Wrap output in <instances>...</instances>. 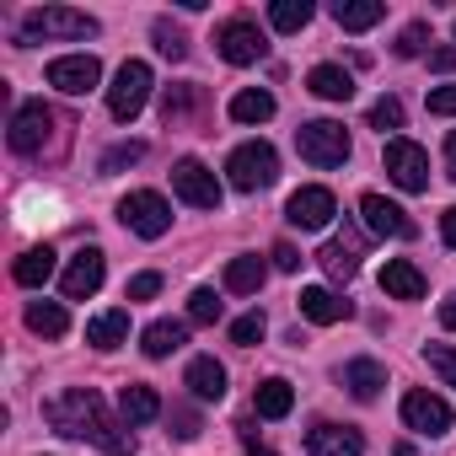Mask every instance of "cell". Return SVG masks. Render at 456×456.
I'll use <instances>...</instances> for the list:
<instances>
[{
  "instance_id": "obj_3",
  "label": "cell",
  "mask_w": 456,
  "mask_h": 456,
  "mask_svg": "<svg viewBox=\"0 0 456 456\" xmlns=\"http://www.w3.org/2000/svg\"><path fill=\"white\" fill-rule=\"evenodd\" d=\"M296 151H301V161H312V167H344L349 161V129L338 124V118H312V124H301L296 129Z\"/></svg>"
},
{
  "instance_id": "obj_11",
  "label": "cell",
  "mask_w": 456,
  "mask_h": 456,
  "mask_svg": "<svg viewBox=\"0 0 456 456\" xmlns=\"http://www.w3.org/2000/svg\"><path fill=\"white\" fill-rule=\"evenodd\" d=\"M403 424H408L413 435L440 440V435L451 429V403H445V397H435V392H424V387H413V392L403 397Z\"/></svg>"
},
{
  "instance_id": "obj_20",
  "label": "cell",
  "mask_w": 456,
  "mask_h": 456,
  "mask_svg": "<svg viewBox=\"0 0 456 456\" xmlns=\"http://www.w3.org/2000/svg\"><path fill=\"white\" fill-rule=\"evenodd\" d=\"M338 381L349 387V397H360V403H376V397H381V387H387V370H381L376 360H349V365L338 370Z\"/></svg>"
},
{
  "instance_id": "obj_15",
  "label": "cell",
  "mask_w": 456,
  "mask_h": 456,
  "mask_svg": "<svg viewBox=\"0 0 456 456\" xmlns=\"http://www.w3.org/2000/svg\"><path fill=\"white\" fill-rule=\"evenodd\" d=\"M360 220H365L370 237H413V220H408L387 193H365V199H360Z\"/></svg>"
},
{
  "instance_id": "obj_12",
  "label": "cell",
  "mask_w": 456,
  "mask_h": 456,
  "mask_svg": "<svg viewBox=\"0 0 456 456\" xmlns=\"http://www.w3.org/2000/svg\"><path fill=\"white\" fill-rule=\"evenodd\" d=\"M44 81H49L54 92H65V97H86V92H97L102 65H97L92 54H65V60H54V65L44 70Z\"/></svg>"
},
{
  "instance_id": "obj_5",
  "label": "cell",
  "mask_w": 456,
  "mask_h": 456,
  "mask_svg": "<svg viewBox=\"0 0 456 456\" xmlns=\"http://www.w3.org/2000/svg\"><path fill=\"white\" fill-rule=\"evenodd\" d=\"M225 177H232V188H242V193L269 188V183L280 177V156H274V145H269V140H248V145H237L232 161H225Z\"/></svg>"
},
{
  "instance_id": "obj_31",
  "label": "cell",
  "mask_w": 456,
  "mask_h": 456,
  "mask_svg": "<svg viewBox=\"0 0 456 456\" xmlns=\"http://www.w3.org/2000/svg\"><path fill=\"white\" fill-rule=\"evenodd\" d=\"M28 328H33L38 338H65L70 317H65V306H60V301H33V306H28Z\"/></svg>"
},
{
  "instance_id": "obj_2",
  "label": "cell",
  "mask_w": 456,
  "mask_h": 456,
  "mask_svg": "<svg viewBox=\"0 0 456 456\" xmlns=\"http://www.w3.org/2000/svg\"><path fill=\"white\" fill-rule=\"evenodd\" d=\"M49 38H97V17L86 12H70V6H44V12H28L22 17V33L17 44H49Z\"/></svg>"
},
{
  "instance_id": "obj_6",
  "label": "cell",
  "mask_w": 456,
  "mask_h": 456,
  "mask_svg": "<svg viewBox=\"0 0 456 456\" xmlns=\"http://www.w3.org/2000/svg\"><path fill=\"white\" fill-rule=\"evenodd\" d=\"M118 220L129 225L134 237L156 242V237H167V232H172V204H167L161 193H151V188H134V193H124V199H118Z\"/></svg>"
},
{
  "instance_id": "obj_41",
  "label": "cell",
  "mask_w": 456,
  "mask_h": 456,
  "mask_svg": "<svg viewBox=\"0 0 456 456\" xmlns=\"http://www.w3.org/2000/svg\"><path fill=\"white\" fill-rule=\"evenodd\" d=\"M156 290H161V274H156V269H145V274H134V280H129V290H124V296H129V301H151Z\"/></svg>"
},
{
  "instance_id": "obj_46",
  "label": "cell",
  "mask_w": 456,
  "mask_h": 456,
  "mask_svg": "<svg viewBox=\"0 0 456 456\" xmlns=\"http://www.w3.org/2000/svg\"><path fill=\"white\" fill-rule=\"evenodd\" d=\"M429 65L435 70H456V44L451 49H429Z\"/></svg>"
},
{
  "instance_id": "obj_10",
  "label": "cell",
  "mask_w": 456,
  "mask_h": 456,
  "mask_svg": "<svg viewBox=\"0 0 456 456\" xmlns=\"http://www.w3.org/2000/svg\"><path fill=\"white\" fill-rule=\"evenodd\" d=\"M49 134H54V113L44 108V102H22L17 113H12V151L17 156H38L44 145H49Z\"/></svg>"
},
{
  "instance_id": "obj_48",
  "label": "cell",
  "mask_w": 456,
  "mask_h": 456,
  "mask_svg": "<svg viewBox=\"0 0 456 456\" xmlns=\"http://www.w3.org/2000/svg\"><path fill=\"white\" fill-rule=\"evenodd\" d=\"M440 322H445V328H456V296H445V301H440Z\"/></svg>"
},
{
  "instance_id": "obj_26",
  "label": "cell",
  "mask_w": 456,
  "mask_h": 456,
  "mask_svg": "<svg viewBox=\"0 0 456 456\" xmlns=\"http://www.w3.org/2000/svg\"><path fill=\"white\" fill-rule=\"evenodd\" d=\"M253 408H258V419H285V413L296 408V387H290L285 376H269V381H258Z\"/></svg>"
},
{
  "instance_id": "obj_30",
  "label": "cell",
  "mask_w": 456,
  "mask_h": 456,
  "mask_svg": "<svg viewBox=\"0 0 456 456\" xmlns=\"http://www.w3.org/2000/svg\"><path fill=\"white\" fill-rule=\"evenodd\" d=\"M232 118H237V124H269V118H274V97L258 92V86H248V92L232 97Z\"/></svg>"
},
{
  "instance_id": "obj_35",
  "label": "cell",
  "mask_w": 456,
  "mask_h": 456,
  "mask_svg": "<svg viewBox=\"0 0 456 456\" xmlns=\"http://www.w3.org/2000/svg\"><path fill=\"white\" fill-rule=\"evenodd\" d=\"M424 360H429V370H435L445 387H456V349H451V344H424Z\"/></svg>"
},
{
  "instance_id": "obj_17",
  "label": "cell",
  "mask_w": 456,
  "mask_h": 456,
  "mask_svg": "<svg viewBox=\"0 0 456 456\" xmlns=\"http://www.w3.org/2000/svg\"><path fill=\"white\" fill-rule=\"evenodd\" d=\"M354 306L338 296V290H328V285H306L301 290V317L306 322H317V328H333V322H344Z\"/></svg>"
},
{
  "instance_id": "obj_23",
  "label": "cell",
  "mask_w": 456,
  "mask_h": 456,
  "mask_svg": "<svg viewBox=\"0 0 456 456\" xmlns=\"http://www.w3.org/2000/svg\"><path fill=\"white\" fill-rule=\"evenodd\" d=\"M118 413H124V424H151V419H161V397H156V387L129 381V387L118 392Z\"/></svg>"
},
{
  "instance_id": "obj_42",
  "label": "cell",
  "mask_w": 456,
  "mask_h": 456,
  "mask_svg": "<svg viewBox=\"0 0 456 456\" xmlns=\"http://www.w3.org/2000/svg\"><path fill=\"white\" fill-rule=\"evenodd\" d=\"M429 113H435V118H456V81L429 92Z\"/></svg>"
},
{
  "instance_id": "obj_38",
  "label": "cell",
  "mask_w": 456,
  "mask_h": 456,
  "mask_svg": "<svg viewBox=\"0 0 456 456\" xmlns=\"http://www.w3.org/2000/svg\"><path fill=\"white\" fill-rule=\"evenodd\" d=\"M370 129H381V134L387 129H403V102L397 97H376L370 102Z\"/></svg>"
},
{
  "instance_id": "obj_22",
  "label": "cell",
  "mask_w": 456,
  "mask_h": 456,
  "mask_svg": "<svg viewBox=\"0 0 456 456\" xmlns=\"http://www.w3.org/2000/svg\"><path fill=\"white\" fill-rule=\"evenodd\" d=\"M306 92L322 97V102H349V97H354V76H349L344 65H317V70L306 76Z\"/></svg>"
},
{
  "instance_id": "obj_44",
  "label": "cell",
  "mask_w": 456,
  "mask_h": 456,
  "mask_svg": "<svg viewBox=\"0 0 456 456\" xmlns=\"http://www.w3.org/2000/svg\"><path fill=\"white\" fill-rule=\"evenodd\" d=\"M269 258H274V269H285V274H296V269H301V253H296L290 242H274V253H269Z\"/></svg>"
},
{
  "instance_id": "obj_45",
  "label": "cell",
  "mask_w": 456,
  "mask_h": 456,
  "mask_svg": "<svg viewBox=\"0 0 456 456\" xmlns=\"http://www.w3.org/2000/svg\"><path fill=\"white\" fill-rule=\"evenodd\" d=\"M237 429H242V445H248V451H253V456H274V451H269V445H264V440H258V429H253V419H242V424H237Z\"/></svg>"
},
{
  "instance_id": "obj_7",
  "label": "cell",
  "mask_w": 456,
  "mask_h": 456,
  "mask_svg": "<svg viewBox=\"0 0 456 456\" xmlns=\"http://www.w3.org/2000/svg\"><path fill=\"white\" fill-rule=\"evenodd\" d=\"M381 167H387V177H392L403 193H424V188H429V156H424V145H413V140H403V134L387 140Z\"/></svg>"
},
{
  "instance_id": "obj_47",
  "label": "cell",
  "mask_w": 456,
  "mask_h": 456,
  "mask_svg": "<svg viewBox=\"0 0 456 456\" xmlns=\"http://www.w3.org/2000/svg\"><path fill=\"white\" fill-rule=\"evenodd\" d=\"M440 237H445V248H456V204L440 215Z\"/></svg>"
},
{
  "instance_id": "obj_33",
  "label": "cell",
  "mask_w": 456,
  "mask_h": 456,
  "mask_svg": "<svg viewBox=\"0 0 456 456\" xmlns=\"http://www.w3.org/2000/svg\"><path fill=\"white\" fill-rule=\"evenodd\" d=\"M199 102H204V86H167V92H161V113H167V124H183Z\"/></svg>"
},
{
  "instance_id": "obj_19",
  "label": "cell",
  "mask_w": 456,
  "mask_h": 456,
  "mask_svg": "<svg viewBox=\"0 0 456 456\" xmlns=\"http://www.w3.org/2000/svg\"><path fill=\"white\" fill-rule=\"evenodd\" d=\"M381 290H387L392 301H419V296H424V274H419V264H408V258H387V269H381Z\"/></svg>"
},
{
  "instance_id": "obj_34",
  "label": "cell",
  "mask_w": 456,
  "mask_h": 456,
  "mask_svg": "<svg viewBox=\"0 0 456 456\" xmlns=\"http://www.w3.org/2000/svg\"><path fill=\"white\" fill-rule=\"evenodd\" d=\"M220 312H225V306H220V296H215V290H204V285H199V290L188 296V322L209 328V322H220Z\"/></svg>"
},
{
  "instance_id": "obj_18",
  "label": "cell",
  "mask_w": 456,
  "mask_h": 456,
  "mask_svg": "<svg viewBox=\"0 0 456 456\" xmlns=\"http://www.w3.org/2000/svg\"><path fill=\"white\" fill-rule=\"evenodd\" d=\"M183 387H188L199 403H220V397H225V365H220L215 354H199V360H188Z\"/></svg>"
},
{
  "instance_id": "obj_39",
  "label": "cell",
  "mask_w": 456,
  "mask_h": 456,
  "mask_svg": "<svg viewBox=\"0 0 456 456\" xmlns=\"http://www.w3.org/2000/svg\"><path fill=\"white\" fill-rule=\"evenodd\" d=\"M145 156V145L140 140H124V145H113L108 156H102V177H113V172H124V167H134Z\"/></svg>"
},
{
  "instance_id": "obj_13",
  "label": "cell",
  "mask_w": 456,
  "mask_h": 456,
  "mask_svg": "<svg viewBox=\"0 0 456 456\" xmlns=\"http://www.w3.org/2000/svg\"><path fill=\"white\" fill-rule=\"evenodd\" d=\"M102 274H108V258H102V248H81V253L65 264V274H60V290H65V301H86V296H97V290H102Z\"/></svg>"
},
{
  "instance_id": "obj_36",
  "label": "cell",
  "mask_w": 456,
  "mask_h": 456,
  "mask_svg": "<svg viewBox=\"0 0 456 456\" xmlns=\"http://www.w3.org/2000/svg\"><path fill=\"white\" fill-rule=\"evenodd\" d=\"M151 38H156V49H161L167 60H188V38H183L172 22H156V28H151Z\"/></svg>"
},
{
  "instance_id": "obj_37",
  "label": "cell",
  "mask_w": 456,
  "mask_h": 456,
  "mask_svg": "<svg viewBox=\"0 0 456 456\" xmlns=\"http://www.w3.org/2000/svg\"><path fill=\"white\" fill-rule=\"evenodd\" d=\"M424 49H429V22H408V28L397 33V54H403V60H419Z\"/></svg>"
},
{
  "instance_id": "obj_24",
  "label": "cell",
  "mask_w": 456,
  "mask_h": 456,
  "mask_svg": "<svg viewBox=\"0 0 456 456\" xmlns=\"http://www.w3.org/2000/svg\"><path fill=\"white\" fill-rule=\"evenodd\" d=\"M124 338H129V312H124V306L97 312V317L86 322V344H92V349H118Z\"/></svg>"
},
{
  "instance_id": "obj_49",
  "label": "cell",
  "mask_w": 456,
  "mask_h": 456,
  "mask_svg": "<svg viewBox=\"0 0 456 456\" xmlns=\"http://www.w3.org/2000/svg\"><path fill=\"white\" fill-rule=\"evenodd\" d=\"M445 167H451V177H456V129L445 134Z\"/></svg>"
},
{
  "instance_id": "obj_28",
  "label": "cell",
  "mask_w": 456,
  "mask_h": 456,
  "mask_svg": "<svg viewBox=\"0 0 456 456\" xmlns=\"http://www.w3.org/2000/svg\"><path fill=\"white\" fill-rule=\"evenodd\" d=\"M49 274H54V248H28V253L12 264V280H17V285H28V290L49 285Z\"/></svg>"
},
{
  "instance_id": "obj_16",
  "label": "cell",
  "mask_w": 456,
  "mask_h": 456,
  "mask_svg": "<svg viewBox=\"0 0 456 456\" xmlns=\"http://www.w3.org/2000/svg\"><path fill=\"white\" fill-rule=\"evenodd\" d=\"M306 451L312 456H360L365 451V440H360V429L354 424H312L306 429Z\"/></svg>"
},
{
  "instance_id": "obj_27",
  "label": "cell",
  "mask_w": 456,
  "mask_h": 456,
  "mask_svg": "<svg viewBox=\"0 0 456 456\" xmlns=\"http://www.w3.org/2000/svg\"><path fill=\"white\" fill-rule=\"evenodd\" d=\"M381 17H387L381 0H338V6H333V22H338L344 33H365V28H376Z\"/></svg>"
},
{
  "instance_id": "obj_29",
  "label": "cell",
  "mask_w": 456,
  "mask_h": 456,
  "mask_svg": "<svg viewBox=\"0 0 456 456\" xmlns=\"http://www.w3.org/2000/svg\"><path fill=\"white\" fill-rule=\"evenodd\" d=\"M317 264L328 269V280H338V285H349V280L360 274V248H354V242H328V248L317 253Z\"/></svg>"
},
{
  "instance_id": "obj_25",
  "label": "cell",
  "mask_w": 456,
  "mask_h": 456,
  "mask_svg": "<svg viewBox=\"0 0 456 456\" xmlns=\"http://www.w3.org/2000/svg\"><path fill=\"white\" fill-rule=\"evenodd\" d=\"M183 344H188V328H183V322H167V317H161V322H151V328L140 333L145 360H167V354H177Z\"/></svg>"
},
{
  "instance_id": "obj_21",
  "label": "cell",
  "mask_w": 456,
  "mask_h": 456,
  "mask_svg": "<svg viewBox=\"0 0 456 456\" xmlns=\"http://www.w3.org/2000/svg\"><path fill=\"white\" fill-rule=\"evenodd\" d=\"M264 280H269V264L258 253H242V258L225 264V290H232V296H258Z\"/></svg>"
},
{
  "instance_id": "obj_9",
  "label": "cell",
  "mask_w": 456,
  "mask_h": 456,
  "mask_svg": "<svg viewBox=\"0 0 456 456\" xmlns=\"http://www.w3.org/2000/svg\"><path fill=\"white\" fill-rule=\"evenodd\" d=\"M172 193L183 204H193V209H220V183H215V172L199 156H183L172 167Z\"/></svg>"
},
{
  "instance_id": "obj_4",
  "label": "cell",
  "mask_w": 456,
  "mask_h": 456,
  "mask_svg": "<svg viewBox=\"0 0 456 456\" xmlns=\"http://www.w3.org/2000/svg\"><path fill=\"white\" fill-rule=\"evenodd\" d=\"M151 86H156L151 65H145V60H124L118 76H113V86H108V113H113L118 124H134L140 108L151 102Z\"/></svg>"
},
{
  "instance_id": "obj_14",
  "label": "cell",
  "mask_w": 456,
  "mask_h": 456,
  "mask_svg": "<svg viewBox=\"0 0 456 456\" xmlns=\"http://www.w3.org/2000/svg\"><path fill=\"white\" fill-rule=\"evenodd\" d=\"M333 215H338V199H333L328 188H317V183H312V188H296L290 204H285V220L296 225V232H322Z\"/></svg>"
},
{
  "instance_id": "obj_1",
  "label": "cell",
  "mask_w": 456,
  "mask_h": 456,
  "mask_svg": "<svg viewBox=\"0 0 456 456\" xmlns=\"http://www.w3.org/2000/svg\"><path fill=\"white\" fill-rule=\"evenodd\" d=\"M44 419H49L60 435H70V440H92V445L108 451V456H134V435L102 408V397H97L92 387H70V392L49 397V403H44Z\"/></svg>"
},
{
  "instance_id": "obj_8",
  "label": "cell",
  "mask_w": 456,
  "mask_h": 456,
  "mask_svg": "<svg viewBox=\"0 0 456 456\" xmlns=\"http://www.w3.org/2000/svg\"><path fill=\"white\" fill-rule=\"evenodd\" d=\"M215 49H220V60H225V65H258V60L269 54V44H264L258 22H248V17L220 22V33H215Z\"/></svg>"
},
{
  "instance_id": "obj_40",
  "label": "cell",
  "mask_w": 456,
  "mask_h": 456,
  "mask_svg": "<svg viewBox=\"0 0 456 456\" xmlns=\"http://www.w3.org/2000/svg\"><path fill=\"white\" fill-rule=\"evenodd\" d=\"M264 328H269V322H264V312H248V317H237V322H232V344L253 349V344L264 338Z\"/></svg>"
},
{
  "instance_id": "obj_43",
  "label": "cell",
  "mask_w": 456,
  "mask_h": 456,
  "mask_svg": "<svg viewBox=\"0 0 456 456\" xmlns=\"http://www.w3.org/2000/svg\"><path fill=\"white\" fill-rule=\"evenodd\" d=\"M172 435L177 440H199V413L193 408H172Z\"/></svg>"
},
{
  "instance_id": "obj_32",
  "label": "cell",
  "mask_w": 456,
  "mask_h": 456,
  "mask_svg": "<svg viewBox=\"0 0 456 456\" xmlns=\"http://www.w3.org/2000/svg\"><path fill=\"white\" fill-rule=\"evenodd\" d=\"M312 17H317V6H312V0H274V6H269V22H274V33H301Z\"/></svg>"
}]
</instances>
